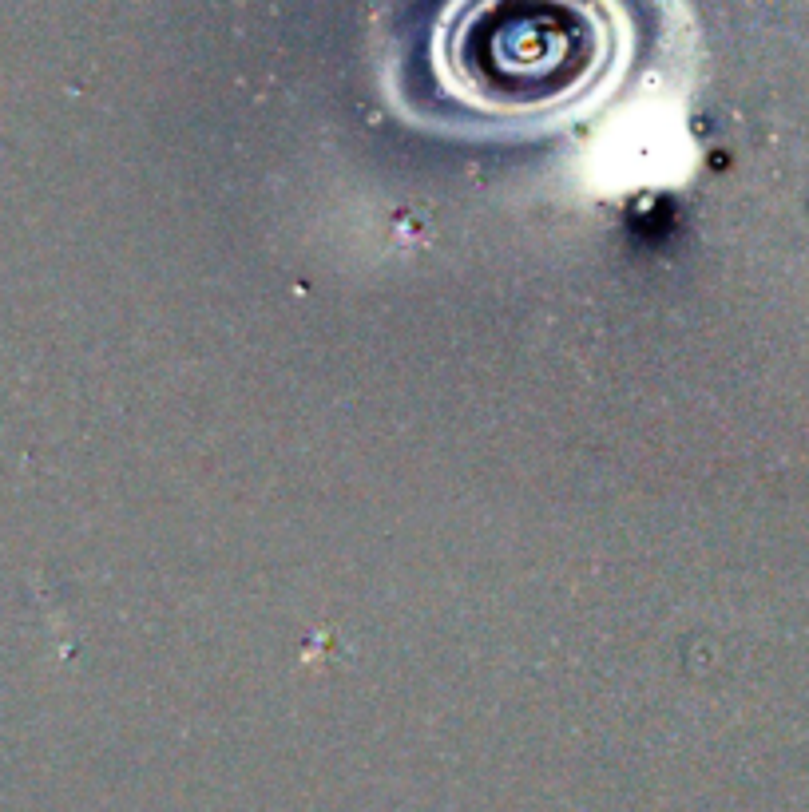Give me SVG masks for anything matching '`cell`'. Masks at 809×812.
Masks as SVG:
<instances>
[{"instance_id": "obj_1", "label": "cell", "mask_w": 809, "mask_h": 812, "mask_svg": "<svg viewBox=\"0 0 809 812\" xmlns=\"http://www.w3.org/2000/svg\"><path fill=\"white\" fill-rule=\"evenodd\" d=\"M611 52L599 0H480L453 28L445 68L488 111H552L587 96Z\"/></svg>"}]
</instances>
